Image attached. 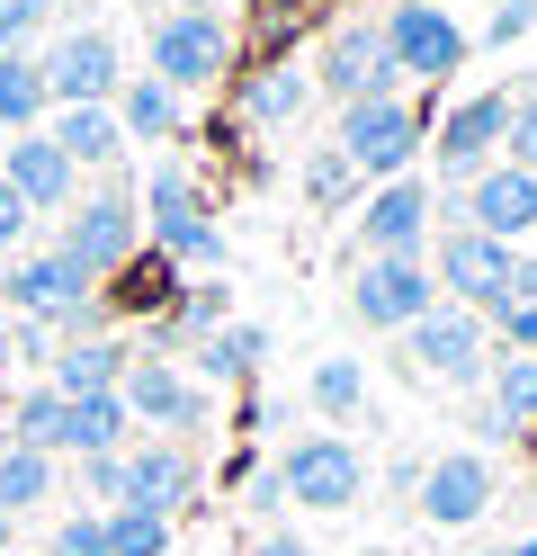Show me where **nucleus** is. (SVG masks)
Returning a JSON list of instances; mask_svg holds the SVG:
<instances>
[{
	"mask_svg": "<svg viewBox=\"0 0 537 556\" xmlns=\"http://www.w3.org/2000/svg\"><path fill=\"white\" fill-rule=\"evenodd\" d=\"M528 27H537V0H501L484 37H493V46H511V37H528Z\"/></svg>",
	"mask_w": 537,
	"mask_h": 556,
	"instance_id": "79ce46f5",
	"label": "nucleus"
},
{
	"mask_svg": "<svg viewBox=\"0 0 537 556\" xmlns=\"http://www.w3.org/2000/svg\"><path fill=\"white\" fill-rule=\"evenodd\" d=\"M36 556H107V530H99V511H63L54 530H46V547Z\"/></svg>",
	"mask_w": 537,
	"mask_h": 556,
	"instance_id": "72a5a7b5",
	"label": "nucleus"
},
{
	"mask_svg": "<svg viewBox=\"0 0 537 556\" xmlns=\"http://www.w3.org/2000/svg\"><path fill=\"white\" fill-rule=\"evenodd\" d=\"M0 448H10V413H0Z\"/></svg>",
	"mask_w": 537,
	"mask_h": 556,
	"instance_id": "09e8293b",
	"label": "nucleus"
},
{
	"mask_svg": "<svg viewBox=\"0 0 537 556\" xmlns=\"http://www.w3.org/2000/svg\"><path fill=\"white\" fill-rule=\"evenodd\" d=\"M126 341H63V351L46 359V387L63 404H90V395H117V377H126Z\"/></svg>",
	"mask_w": 537,
	"mask_h": 556,
	"instance_id": "aec40b11",
	"label": "nucleus"
},
{
	"mask_svg": "<svg viewBox=\"0 0 537 556\" xmlns=\"http://www.w3.org/2000/svg\"><path fill=\"white\" fill-rule=\"evenodd\" d=\"M0 180L27 198V216H63V206L81 198V170L54 153V135H46V126H36V135H10V144H0Z\"/></svg>",
	"mask_w": 537,
	"mask_h": 556,
	"instance_id": "dca6fc26",
	"label": "nucleus"
},
{
	"mask_svg": "<svg viewBox=\"0 0 537 556\" xmlns=\"http://www.w3.org/2000/svg\"><path fill=\"white\" fill-rule=\"evenodd\" d=\"M493 324H501V351L537 359V305H493Z\"/></svg>",
	"mask_w": 537,
	"mask_h": 556,
	"instance_id": "4c0bfd02",
	"label": "nucleus"
},
{
	"mask_svg": "<svg viewBox=\"0 0 537 556\" xmlns=\"http://www.w3.org/2000/svg\"><path fill=\"white\" fill-rule=\"evenodd\" d=\"M511 242H493L475 225H448L439 233V288L465 305V315H484V305H501V288H511Z\"/></svg>",
	"mask_w": 537,
	"mask_h": 556,
	"instance_id": "f8f14e48",
	"label": "nucleus"
},
{
	"mask_svg": "<svg viewBox=\"0 0 537 556\" xmlns=\"http://www.w3.org/2000/svg\"><path fill=\"white\" fill-rule=\"evenodd\" d=\"M63 484V458H36V448H0V511H46Z\"/></svg>",
	"mask_w": 537,
	"mask_h": 556,
	"instance_id": "c85d7f7f",
	"label": "nucleus"
},
{
	"mask_svg": "<svg viewBox=\"0 0 537 556\" xmlns=\"http://www.w3.org/2000/svg\"><path fill=\"white\" fill-rule=\"evenodd\" d=\"M46 135H54V153L72 162V170H117V153H126V126H117V109H54L46 117Z\"/></svg>",
	"mask_w": 537,
	"mask_h": 556,
	"instance_id": "412c9836",
	"label": "nucleus"
},
{
	"mask_svg": "<svg viewBox=\"0 0 537 556\" xmlns=\"http://www.w3.org/2000/svg\"><path fill=\"white\" fill-rule=\"evenodd\" d=\"M376 37H385V54H394V73H412V81H457L465 54H475V37H465L439 0H385Z\"/></svg>",
	"mask_w": 537,
	"mask_h": 556,
	"instance_id": "39448f33",
	"label": "nucleus"
},
{
	"mask_svg": "<svg viewBox=\"0 0 537 556\" xmlns=\"http://www.w3.org/2000/svg\"><path fill=\"white\" fill-rule=\"evenodd\" d=\"M421 144L430 135H421L412 99H358V109H341V135H332V153L358 170V180H404Z\"/></svg>",
	"mask_w": 537,
	"mask_h": 556,
	"instance_id": "20e7f679",
	"label": "nucleus"
},
{
	"mask_svg": "<svg viewBox=\"0 0 537 556\" xmlns=\"http://www.w3.org/2000/svg\"><path fill=\"white\" fill-rule=\"evenodd\" d=\"M278 494L305 503V511H349L358 494H368V458H358L349 431H305L278 458Z\"/></svg>",
	"mask_w": 537,
	"mask_h": 556,
	"instance_id": "423d86ee",
	"label": "nucleus"
},
{
	"mask_svg": "<svg viewBox=\"0 0 537 556\" xmlns=\"http://www.w3.org/2000/svg\"><path fill=\"white\" fill-rule=\"evenodd\" d=\"M260 556H314V547H305L296 530H260Z\"/></svg>",
	"mask_w": 537,
	"mask_h": 556,
	"instance_id": "c03bdc74",
	"label": "nucleus"
},
{
	"mask_svg": "<svg viewBox=\"0 0 537 556\" xmlns=\"http://www.w3.org/2000/svg\"><path fill=\"white\" fill-rule=\"evenodd\" d=\"M305 395H314V413H332V422H358V413H368V368L358 359H322L305 377Z\"/></svg>",
	"mask_w": 537,
	"mask_h": 556,
	"instance_id": "2f4dec72",
	"label": "nucleus"
},
{
	"mask_svg": "<svg viewBox=\"0 0 537 556\" xmlns=\"http://www.w3.org/2000/svg\"><path fill=\"white\" fill-rule=\"evenodd\" d=\"M27 233H36V216H27V198H18L10 180H0V252L18 261V252H27Z\"/></svg>",
	"mask_w": 537,
	"mask_h": 556,
	"instance_id": "58836bf2",
	"label": "nucleus"
},
{
	"mask_svg": "<svg viewBox=\"0 0 537 556\" xmlns=\"http://www.w3.org/2000/svg\"><path fill=\"white\" fill-rule=\"evenodd\" d=\"M54 252L81 269L90 288H107V278H117V269L143 252V216H135V180H126V170H107L90 198H72V206H63Z\"/></svg>",
	"mask_w": 537,
	"mask_h": 556,
	"instance_id": "f257e3e1",
	"label": "nucleus"
},
{
	"mask_svg": "<svg viewBox=\"0 0 537 556\" xmlns=\"http://www.w3.org/2000/svg\"><path fill=\"white\" fill-rule=\"evenodd\" d=\"M117 126H126V144H170L179 135V90H162L153 73H135L117 90Z\"/></svg>",
	"mask_w": 537,
	"mask_h": 556,
	"instance_id": "a878e982",
	"label": "nucleus"
},
{
	"mask_svg": "<svg viewBox=\"0 0 537 556\" xmlns=\"http://www.w3.org/2000/svg\"><path fill=\"white\" fill-rule=\"evenodd\" d=\"M305 99H314V81L296 73V63H269V73L242 81V117L251 126H286V117H305Z\"/></svg>",
	"mask_w": 537,
	"mask_h": 556,
	"instance_id": "c756f323",
	"label": "nucleus"
},
{
	"mask_svg": "<svg viewBox=\"0 0 537 556\" xmlns=\"http://www.w3.org/2000/svg\"><path fill=\"white\" fill-rule=\"evenodd\" d=\"M81 296H99V288L54 252V242H46V252H18L10 278H0V305H10V324H54V315H72Z\"/></svg>",
	"mask_w": 537,
	"mask_h": 556,
	"instance_id": "ddd939ff",
	"label": "nucleus"
},
{
	"mask_svg": "<svg viewBox=\"0 0 537 556\" xmlns=\"http://www.w3.org/2000/svg\"><path fill=\"white\" fill-rule=\"evenodd\" d=\"M117 404H126V422H153L162 440H189V431H206V395L179 377L162 351H135L126 359V377H117Z\"/></svg>",
	"mask_w": 537,
	"mask_h": 556,
	"instance_id": "1a4fd4ad",
	"label": "nucleus"
},
{
	"mask_svg": "<svg viewBox=\"0 0 537 556\" xmlns=\"http://www.w3.org/2000/svg\"><path fill=\"white\" fill-rule=\"evenodd\" d=\"M484 377H493V413H484V431H493V440L537 431V359L501 351V359H484Z\"/></svg>",
	"mask_w": 537,
	"mask_h": 556,
	"instance_id": "4be33fe9",
	"label": "nucleus"
},
{
	"mask_svg": "<svg viewBox=\"0 0 537 556\" xmlns=\"http://www.w3.org/2000/svg\"><path fill=\"white\" fill-rule=\"evenodd\" d=\"M10 539H18V520H10V511H0V556H18V547H10Z\"/></svg>",
	"mask_w": 537,
	"mask_h": 556,
	"instance_id": "49530a36",
	"label": "nucleus"
},
{
	"mask_svg": "<svg viewBox=\"0 0 537 556\" xmlns=\"http://www.w3.org/2000/svg\"><path fill=\"white\" fill-rule=\"evenodd\" d=\"M135 216L153 225V252H162L170 269H215V261H225V225H215L206 189H197L179 162H153V180L135 189Z\"/></svg>",
	"mask_w": 537,
	"mask_h": 556,
	"instance_id": "f03ea898",
	"label": "nucleus"
},
{
	"mask_svg": "<svg viewBox=\"0 0 537 556\" xmlns=\"http://www.w3.org/2000/svg\"><path fill=\"white\" fill-rule=\"evenodd\" d=\"M501 126H511V99L484 90V99H457V109L439 117V180H475V170H493V144H501Z\"/></svg>",
	"mask_w": 537,
	"mask_h": 556,
	"instance_id": "a211bd4d",
	"label": "nucleus"
},
{
	"mask_svg": "<svg viewBox=\"0 0 537 556\" xmlns=\"http://www.w3.org/2000/svg\"><path fill=\"white\" fill-rule=\"evenodd\" d=\"M314 81L341 99V109H358V99H394V54L376 37V18H341L332 37H322V63H314Z\"/></svg>",
	"mask_w": 537,
	"mask_h": 556,
	"instance_id": "9d476101",
	"label": "nucleus"
},
{
	"mask_svg": "<svg viewBox=\"0 0 537 556\" xmlns=\"http://www.w3.org/2000/svg\"><path fill=\"white\" fill-rule=\"evenodd\" d=\"M430 305H439V278L421 261H358V288H349V315L368 332H412Z\"/></svg>",
	"mask_w": 537,
	"mask_h": 556,
	"instance_id": "9b49d317",
	"label": "nucleus"
},
{
	"mask_svg": "<svg viewBox=\"0 0 537 556\" xmlns=\"http://www.w3.org/2000/svg\"><path fill=\"white\" fill-rule=\"evenodd\" d=\"M10 413V448H36V458H63V422H72V404L36 377V387L18 395V404H0Z\"/></svg>",
	"mask_w": 537,
	"mask_h": 556,
	"instance_id": "393cba45",
	"label": "nucleus"
},
{
	"mask_svg": "<svg viewBox=\"0 0 537 556\" xmlns=\"http://www.w3.org/2000/svg\"><path fill=\"white\" fill-rule=\"evenodd\" d=\"M404 341H412V359L439 377V387H475L484 377V315H465V305H430Z\"/></svg>",
	"mask_w": 537,
	"mask_h": 556,
	"instance_id": "2eb2a0df",
	"label": "nucleus"
},
{
	"mask_svg": "<svg viewBox=\"0 0 537 556\" xmlns=\"http://www.w3.org/2000/svg\"><path fill=\"white\" fill-rule=\"evenodd\" d=\"M143 10H153V18H162V10H170V0H143Z\"/></svg>",
	"mask_w": 537,
	"mask_h": 556,
	"instance_id": "8fccbe9b",
	"label": "nucleus"
},
{
	"mask_svg": "<svg viewBox=\"0 0 537 556\" xmlns=\"http://www.w3.org/2000/svg\"><path fill=\"white\" fill-rule=\"evenodd\" d=\"M484 511H493V458L448 448V458L421 467V520H430V530H475Z\"/></svg>",
	"mask_w": 537,
	"mask_h": 556,
	"instance_id": "4468645a",
	"label": "nucleus"
},
{
	"mask_svg": "<svg viewBox=\"0 0 537 556\" xmlns=\"http://www.w3.org/2000/svg\"><path fill=\"white\" fill-rule=\"evenodd\" d=\"M349 189H358V170H349V162H341L332 144H322V153L305 162V198H314V206H341Z\"/></svg>",
	"mask_w": 537,
	"mask_h": 556,
	"instance_id": "f704fd0d",
	"label": "nucleus"
},
{
	"mask_svg": "<svg viewBox=\"0 0 537 556\" xmlns=\"http://www.w3.org/2000/svg\"><path fill=\"white\" fill-rule=\"evenodd\" d=\"M501 144H511V170H528V180H537V90L511 99V126H501Z\"/></svg>",
	"mask_w": 537,
	"mask_h": 556,
	"instance_id": "c9c22d12",
	"label": "nucleus"
},
{
	"mask_svg": "<svg viewBox=\"0 0 537 556\" xmlns=\"http://www.w3.org/2000/svg\"><path fill=\"white\" fill-rule=\"evenodd\" d=\"M475 225V233H493V242H528L537 233V180L528 170H511V162H493V170H475L465 180V198H430V225Z\"/></svg>",
	"mask_w": 537,
	"mask_h": 556,
	"instance_id": "6e6552de",
	"label": "nucleus"
},
{
	"mask_svg": "<svg viewBox=\"0 0 537 556\" xmlns=\"http://www.w3.org/2000/svg\"><path fill=\"white\" fill-rule=\"evenodd\" d=\"M126 404L117 395H90V404H72V422H63V458H117L126 448Z\"/></svg>",
	"mask_w": 537,
	"mask_h": 556,
	"instance_id": "bb28decb",
	"label": "nucleus"
},
{
	"mask_svg": "<svg viewBox=\"0 0 537 556\" xmlns=\"http://www.w3.org/2000/svg\"><path fill=\"white\" fill-rule=\"evenodd\" d=\"M501 305H537V261H511V288H501ZM493 315V305H484Z\"/></svg>",
	"mask_w": 537,
	"mask_h": 556,
	"instance_id": "37998d69",
	"label": "nucleus"
},
{
	"mask_svg": "<svg viewBox=\"0 0 537 556\" xmlns=\"http://www.w3.org/2000/svg\"><path fill=\"white\" fill-rule=\"evenodd\" d=\"M358 233H368V261H421V242H430V189L412 180H385L368 198V216H358Z\"/></svg>",
	"mask_w": 537,
	"mask_h": 556,
	"instance_id": "6ab92c4d",
	"label": "nucleus"
},
{
	"mask_svg": "<svg viewBox=\"0 0 537 556\" xmlns=\"http://www.w3.org/2000/svg\"><path fill=\"white\" fill-rule=\"evenodd\" d=\"M36 73H46L54 109H117V90H126L117 37H107V27H63V37L36 54Z\"/></svg>",
	"mask_w": 537,
	"mask_h": 556,
	"instance_id": "0eeeda50",
	"label": "nucleus"
},
{
	"mask_svg": "<svg viewBox=\"0 0 537 556\" xmlns=\"http://www.w3.org/2000/svg\"><path fill=\"white\" fill-rule=\"evenodd\" d=\"M0 368H10V315H0Z\"/></svg>",
	"mask_w": 537,
	"mask_h": 556,
	"instance_id": "de8ad7c7",
	"label": "nucleus"
},
{
	"mask_svg": "<svg viewBox=\"0 0 537 556\" xmlns=\"http://www.w3.org/2000/svg\"><path fill=\"white\" fill-rule=\"evenodd\" d=\"M484 556H537V530H528V539H511V547H484Z\"/></svg>",
	"mask_w": 537,
	"mask_h": 556,
	"instance_id": "a18cd8bd",
	"label": "nucleus"
},
{
	"mask_svg": "<svg viewBox=\"0 0 537 556\" xmlns=\"http://www.w3.org/2000/svg\"><path fill=\"white\" fill-rule=\"evenodd\" d=\"M46 73H36V54H0V135H36L46 126Z\"/></svg>",
	"mask_w": 537,
	"mask_h": 556,
	"instance_id": "cd10ccee",
	"label": "nucleus"
},
{
	"mask_svg": "<svg viewBox=\"0 0 537 556\" xmlns=\"http://www.w3.org/2000/svg\"><path fill=\"white\" fill-rule=\"evenodd\" d=\"M81 494L107 503V511L126 503V448H117V458H81Z\"/></svg>",
	"mask_w": 537,
	"mask_h": 556,
	"instance_id": "e433bc0d",
	"label": "nucleus"
},
{
	"mask_svg": "<svg viewBox=\"0 0 537 556\" xmlns=\"http://www.w3.org/2000/svg\"><path fill=\"white\" fill-rule=\"evenodd\" d=\"M233 73V18L206 0H170L153 18V81L162 90H206Z\"/></svg>",
	"mask_w": 537,
	"mask_h": 556,
	"instance_id": "7ed1b4c3",
	"label": "nucleus"
},
{
	"mask_svg": "<svg viewBox=\"0 0 537 556\" xmlns=\"http://www.w3.org/2000/svg\"><path fill=\"white\" fill-rule=\"evenodd\" d=\"M99 296H107V315H170V305H179V269L162 252H135Z\"/></svg>",
	"mask_w": 537,
	"mask_h": 556,
	"instance_id": "5701e85b",
	"label": "nucleus"
},
{
	"mask_svg": "<svg viewBox=\"0 0 537 556\" xmlns=\"http://www.w3.org/2000/svg\"><path fill=\"white\" fill-rule=\"evenodd\" d=\"M54 359V332L46 324H10V368H46Z\"/></svg>",
	"mask_w": 537,
	"mask_h": 556,
	"instance_id": "ea45409f",
	"label": "nucleus"
},
{
	"mask_svg": "<svg viewBox=\"0 0 537 556\" xmlns=\"http://www.w3.org/2000/svg\"><path fill=\"white\" fill-rule=\"evenodd\" d=\"M189 359H197V377L233 387V377H260V359H269V332H260V324H225V332L189 341Z\"/></svg>",
	"mask_w": 537,
	"mask_h": 556,
	"instance_id": "b1692460",
	"label": "nucleus"
},
{
	"mask_svg": "<svg viewBox=\"0 0 537 556\" xmlns=\"http://www.w3.org/2000/svg\"><path fill=\"white\" fill-rule=\"evenodd\" d=\"M46 10H54V0H0V27H10L18 46H36V37H46Z\"/></svg>",
	"mask_w": 537,
	"mask_h": 556,
	"instance_id": "a19ab883",
	"label": "nucleus"
},
{
	"mask_svg": "<svg viewBox=\"0 0 537 556\" xmlns=\"http://www.w3.org/2000/svg\"><path fill=\"white\" fill-rule=\"evenodd\" d=\"M225 324H233V296L215 288V278H206V288H179V305H170V332L179 341H206V332H225Z\"/></svg>",
	"mask_w": 537,
	"mask_h": 556,
	"instance_id": "473e14b6",
	"label": "nucleus"
},
{
	"mask_svg": "<svg viewBox=\"0 0 537 556\" xmlns=\"http://www.w3.org/2000/svg\"><path fill=\"white\" fill-rule=\"evenodd\" d=\"M99 530H107V556H170L179 520H162V511H135V503H117V511H99Z\"/></svg>",
	"mask_w": 537,
	"mask_h": 556,
	"instance_id": "7c9ffc66",
	"label": "nucleus"
},
{
	"mask_svg": "<svg viewBox=\"0 0 537 556\" xmlns=\"http://www.w3.org/2000/svg\"><path fill=\"white\" fill-rule=\"evenodd\" d=\"M126 503H135V511H162V520L189 511V503H197L189 440H143V448H126Z\"/></svg>",
	"mask_w": 537,
	"mask_h": 556,
	"instance_id": "f3484780",
	"label": "nucleus"
}]
</instances>
